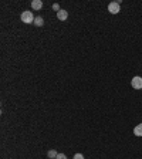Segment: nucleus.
Instances as JSON below:
<instances>
[{"mask_svg":"<svg viewBox=\"0 0 142 159\" xmlns=\"http://www.w3.org/2000/svg\"><path fill=\"white\" fill-rule=\"evenodd\" d=\"M20 19H22V22L23 23H26V24H31V23H34V14H33V11H30V10H24L22 13V16H20Z\"/></svg>","mask_w":142,"mask_h":159,"instance_id":"f257e3e1","label":"nucleus"},{"mask_svg":"<svg viewBox=\"0 0 142 159\" xmlns=\"http://www.w3.org/2000/svg\"><path fill=\"white\" fill-rule=\"evenodd\" d=\"M120 3L118 1H112V3H109L108 4V11L111 14H117V13H120Z\"/></svg>","mask_w":142,"mask_h":159,"instance_id":"f03ea898","label":"nucleus"},{"mask_svg":"<svg viewBox=\"0 0 142 159\" xmlns=\"http://www.w3.org/2000/svg\"><path fill=\"white\" fill-rule=\"evenodd\" d=\"M131 85L135 90H142V77H134L131 81Z\"/></svg>","mask_w":142,"mask_h":159,"instance_id":"7ed1b4c3","label":"nucleus"},{"mask_svg":"<svg viewBox=\"0 0 142 159\" xmlns=\"http://www.w3.org/2000/svg\"><path fill=\"white\" fill-rule=\"evenodd\" d=\"M31 9L36 11L41 10L43 9V1L41 0H31Z\"/></svg>","mask_w":142,"mask_h":159,"instance_id":"20e7f679","label":"nucleus"},{"mask_svg":"<svg viewBox=\"0 0 142 159\" xmlns=\"http://www.w3.org/2000/svg\"><path fill=\"white\" fill-rule=\"evenodd\" d=\"M67 17H68V11H67V10H63V9H61V10L57 13V19L61 20V22H66Z\"/></svg>","mask_w":142,"mask_h":159,"instance_id":"39448f33","label":"nucleus"},{"mask_svg":"<svg viewBox=\"0 0 142 159\" xmlns=\"http://www.w3.org/2000/svg\"><path fill=\"white\" fill-rule=\"evenodd\" d=\"M34 26H37V27H43L44 26V19L41 16H37L36 19H34Z\"/></svg>","mask_w":142,"mask_h":159,"instance_id":"423d86ee","label":"nucleus"},{"mask_svg":"<svg viewBox=\"0 0 142 159\" xmlns=\"http://www.w3.org/2000/svg\"><path fill=\"white\" fill-rule=\"evenodd\" d=\"M134 134H135V137H142V124L134 128Z\"/></svg>","mask_w":142,"mask_h":159,"instance_id":"0eeeda50","label":"nucleus"},{"mask_svg":"<svg viewBox=\"0 0 142 159\" xmlns=\"http://www.w3.org/2000/svg\"><path fill=\"white\" fill-rule=\"evenodd\" d=\"M57 155H58V152H57L55 149H50L49 152H47V156H49L50 159H55L57 158Z\"/></svg>","mask_w":142,"mask_h":159,"instance_id":"6e6552de","label":"nucleus"},{"mask_svg":"<svg viewBox=\"0 0 142 159\" xmlns=\"http://www.w3.org/2000/svg\"><path fill=\"white\" fill-rule=\"evenodd\" d=\"M53 10L58 13V11L61 10V9H60V4H58V3H54V4H53Z\"/></svg>","mask_w":142,"mask_h":159,"instance_id":"1a4fd4ad","label":"nucleus"},{"mask_svg":"<svg viewBox=\"0 0 142 159\" xmlns=\"http://www.w3.org/2000/svg\"><path fill=\"white\" fill-rule=\"evenodd\" d=\"M55 159H67V155L66 154H58Z\"/></svg>","mask_w":142,"mask_h":159,"instance_id":"9d476101","label":"nucleus"},{"mask_svg":"<svg viewBox=\"0 0 142 159\" xmlns=\"http://www.w3.org/2000/svg\"><path fill=\"white\" fill-rule=\"evenodd\" d=\"M74 159H84V155L82 154H75L74 155Z\"/></svg>","mask_w":142,"mask_h":159,"instance_id":"9b49d317","label":"nucleus"}]
</instances>
